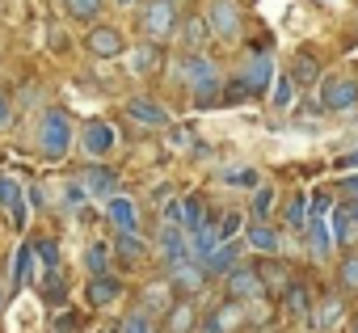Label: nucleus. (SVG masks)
Here are the masks:
<instances>
[{
	"label": "nucleus",
	"mask_w": 358,
	"mask_h": 333,
	"mask_svg": "<svg viewBox=\"0 0 358 333\" xmlns=\"http://www.w3.org/2000/svg\"><path fill=\"white\" fill-rule=\"evenodd\" d=\"M13 118H17L13 97H9V93H0V131H9V127H13Z\"/></svg>",
	"instance_id": "nucleus-47"
},
{
	"label": "nucleus",
	"mask_w": 358,
	"mask_h": 333,
	"mask_svg": "<svg viewBox=\"0 0 358 333\" xmlns=\"http://www.w3.org/2000/svg\"><path fill=\"white\" fill-rule=\"evenodd\" d=\"M257 270H262V291H266V295H282V291L295 283V270L282 262V253H278V257H266Z\"/></svg>",
	"instance_id": "nucleus-23"
},
{
	"label": "nucleus",
	"mask_w": 358,
	"mask_h": 333,
	"mask_svg": "<svg viewBox=\"0 0 358 333\" xmlns=\"http://www.w3.org/2000/svg\"><path fill=\"white\" fill-rule=\"evenodd\" d=\"M26 203H30L34 211H43V207H47V190H43V186H30V190H26Z\"/></svg>",
	"instance_id": "nucleus-48"
},
{
	"label": "nucleus",
	"mask_w": 358,
	"mask_h": 333,
	"mask_svg": "<svg viewBox=\"0 0 358 333\" xmlns=\"http://www.w3.org/2000/svg\"><path fill=\"white\" fill-rule=\"evenodd\" d=\"M127 118L148 127V131H164L173 122V106L152 97V93H135V97H127Z\"/></svg>",
	"instance_id": "nucleus-8"
},
{
	"label": "nucleus",
	"mask_w": 358,
	"mask_h": 333,
	"mask_svg": "<svg viewBox=\"0 0 358 333\" xmlns=\"http://www.w3.org/2000/svg\"><path fill=\"white\" fill-rule=\"evenodd\" d=\"M110 253H114V245H106V241H93V245L85 249V266H89V274H101V270L110 266Z\"/></svg>",
	"instance_id": "nucleus-40"
},
{
	"label": "nucleus",
	"mask_w": 358,
	"mask_h": 333,
	"mask_svg": "<svg viewBox=\"0 0 358 333\" xmlns=\"http://www.w3.org/2000/svg\"><path fill=\"white\" fill-rule=\"evenodd\" d=\"M110 9V0H64V17L76 26H93L101 22V13Z\"/></svg>",
	"instance_id": "nucleus-30"
},
{
	"label": "nucleus",
	"mask_w": 358,
	"mask_h": 333,
	"mask_svg": "<svg viewBox=\"0 0 358 333\" xmlns=\"http://www.w3.org/2000/svg\"><path fill=\"white\" fill-rule=\"evenodd\" d=\"M34 253L43 257V266H47V270H59V245H55L51 236H43V241H34Z\"/></svg>",
	"instance_id": "nucleus-41"
},
{
	"label": "nucleus",
	"mask_w": 358,
	"mask_h": 333,
	"mask_svg": "<svg viewBox=\"0 0 358 333\" xmlns=\"http://www.w3.org/2000/svg\"><path fill=\"white\" fill-rule=\"evenodd\" d=\"M173 299H177V295H173V287H169L164 278L148 283V287H143V291L135 295V304H139V308H143L148 316H156V320H160V316L169 312V304H173Z\"/></svg>",
	"instance_id": "nucleus-25"
},
{
	"label": "nucleus",
	"mask_w": 358,
	"mask_h": 333,
	"mask_svg": "<svg viewBox=\"0 0 358 333\" xmlns=\"http://www.w3.org/2000/svg\"><path fill=\"white\" fill-rule=\"evenodd\" d=\"M34 148H38L43 160H64L76 148V122H72V114L59 110V106H47L34 118Z\"/></svg>",
	"instance_id": "nucleus-2"
},
{
	"label": "nucleus",
	"mask_w": 358,
	"mask_h": 333,
	"mask_svg": "<svg viewBox=\"0 0 358 333\" xmlns=\"http://www.w3.org/2000/svg\"><path fill=\"white\" fill-rule=\"evenodd\" d=\"M76 148L85 152V160H106V156L118 148V135H114V127H110V122L89 118V122L76 131Z\"/></svg>",
	"instance_id": "nucleus-10"
},
{
	"label": "nucleus",
	"mask_w": 358,
	"mask_h": 333,
	"mask_svg": "<svg viewBox=\"0 0 358 333\" xmlns=\"http://www.w3.org/2000/svg\"><path fill=\"white\" fill-rule=\"evenodd\" d=\"M341 169H358V148H354V152H345V156H341Z\"/></svg>",
	"instance_id": "nucleus-50"
},
{
	"label": "nucleus",
	"mask_w": 358,
	"mask_h": 333,
	"mask_svg": "<svg viewBox=\"0 0 358 333\" xmlns=\"http://www.w3.org/2000/svg\"><path fill=\"white\" fill-rule=\"evenodd\" d=\"M245 325H249V304H245V299L224 295V299L203 316L199 333H236V329H245Z\"/></svg>",
	"instance_id": "nucleus-7"
},
{
	"label": "nucleus",
	"mask_w": 358,
	"mask_h": 333,
	"mask_svg": "<svg viewBox=\"0 0 358 333\" xmlns=\"http://www.w3.org/2000/svg\"><path fill=\"white\" fill-rule=\"evenodd\" d=\"M345 207H350V220H354V228H358V199H345Z\"/></svg>",
	"instance_id": "nucleus-51"
},
{
	"label": "nucleus",
	"mask_w": 358,
	"mask_h": 333,
	"mask_svg": "<svg viewBox=\"0 0 358 333\" xmlns=\"http://www.w3.org/2000/svg\"><path fill=\"white\" fill-rule=\"evenodd\" d=\"M245 249H253L257 257H278L282 253V236H278V228H270V220H253L245 228Z\"/></svg>",
	"instance_id": "nucleus-21"
},
{
	"label": "nucleus",
	"mask_w": 358,
	"mask_h": 333,
	"mask_svg": "<svg viewBox=\"0 0 358 333\" xmlns=\"http://www.w3.org/2000/svg\"><path fill=\"white\" fill-rule=\"evenodd\" d=\"M215 228H220V236H224V241H232L236 232H245V211H228Z\"/></svg>",
	"instance_id": "nucleus-44"
},
{
	"label": "nucleus",
	"mask_w": 358,
	"mask_h": 333,
	"mask_svg": "<svg viewBox=\"0 0 358 333\" xmlns=\"http://www.w3.org/2000/svg\"><path fill=\"white\" fill-rule=\"evenodd\" d=\"M85 203H89V190L80 186V178H72V182L64 186V207H72V211H76V207H85Z\"/></svg>",
	"instance_id": "nucleus-43"
},
{
	"label": "nucleus",
	"mask_w": 358,
	"mask_h": 333,
	"mask_svg": "<svg viewBox=\"0 0 358 333\" xmlns=\"http://www.w3.org/2000/svg\"><path fill=\"white\" fill-rule=\"evenodd\" d=\"M274 211H278V190L262 182V186L253 190V203H249V215H253V220H270Z\"/></svg>",
	"instance_id": "nucleus-35"
},
{
	"label": "nucleus",
	"mask_w": 358,
	"mask_h": 333,
	"mask_svg": "<svg viewBox=\"0 0 358 333\" xmlns=\"http://www.w3.org/2000/svg\"><path fill=\"white\" fill-rule=\"evenodd\" d=\"M345 312H350V304H345V291H329V295H320L316 299V308H312V325H316V333H337L341 325H345Z\"/></svg>",
	"instance_id": "nucleus-15"
},
{
	"label": "nucleus",
	"mask_w": 358,
	"mask_h": 333,
	"mask_svg": "<svg viewBox=\"0 0 358 333\" xmlns=\"http://www.w3.org/2000/svg\"><path fill=\"white\" fill-rule=\"evenodd\" d=\"M164 283L173 287V295H199V291L211 283V274H207V266H203V262L182 257V262L164 266Z\"/></svg>",
	"instance_id": "nucleus-9"
},
{
	"label": "nucleus",
	"mask_w": 358,
	"mask_h": 333,
	"mask_svg": "<svg viewBox=\"0 0 358 333\" xmlns=\"http://www.w3.org/2000/svg\"><path fill=\"white\" fill-rule=\"evenodd\" d=\"M173 5H190V0H173Z\"/></svg>",
	"instance_id": "nucleus-54"
},
{
	"label": "nucleus",
	"mask_w": 358,
	"mask_h": 333,
	"mask_svg": "<svg viewBox=\"0 0 358 333\" xmlns=\"http://www.w3.org/2000/svg\"><path fill=\"white\" fill-rule=\"evenodd\" d=\"M350 333H358V312H354V316H350Z\"/></svg>",
	"instance_id": "nucleus-53"
},
{
	"label": "nucleus",
	"mask_w": 358,
	"mask_h": 333,
	"mask_svg": "<svg viewBox=\"0 0 358 333\" xmlns=\"http://www.w3.org/2000/svg\"><path fill=\"white\" fill-rule=\"evenodd\" d=\"M220 182L232 186V190H249V194H253V190L262 186V173L253 169V164H241V169H220Z\"/></svg>",
	"instance_id": "nucleus-34"
},
{
	"label": "nucleus",
	"mask_w": 358,
	"mask_h": 333,
	"mask_svg": "<svg viewBox=\"0 0 358 333\" xmlns=\"http://www.w3.org/2000/svg\"><path fill=\"white\" fill-rule=\"evenodd\" d=\"M160 320H164V333H194V329H199L194 295H177V299L169 304V312H164Z\"/></svg>",
	"instance_id": "nucleus-22"
},
{
	"label": "nucleus",
	"mask_w": 358,
	"mask_h": 333,
	"mask_svg": "<svg viewBox=\"0 0 358 333\" xmlns=\"http://www.w3.org/2000/svg\"><path fill=\"white\" fill-rule=\"evenodd\" d=\"M303 236H308V257H312V262H329V253H333L329 220H312V224L303 228Z\"/></svg>",
	"instance_id": "nucleus-28"
},
{
	"label": "nucleus",
	"mask_w": 358,
	"mask_h": 333,
	"mask_svg": "<svg viewBox=\"0 0 358 333\" xmlns=\"http://www.w3.org/2000/svg\"><path fill=\"white\" fill-rule=\"evenodd\" d=\"M207 22H211V34L220 43H241L245 34V5L241 0H207Z\"/></svg>",
	"instance_id": "nucleus-4"
},
{
	"label": "nucleus",
	"mask_w": 358,
	"mask_h": 333,
	"mask_svg": "<svg viewBox=\"0 0 358 333\" xmlns=\"http://www.w3.org/2000/svg\"><path fill=\"white\" fill-rule=\"evenodd\" d=\"M164 131H169V148H173V152H194V143H199L194 127H177V122H169Z\"/></svg>",
	"instance_id": "nucleus-39"
},
{
	"label": "nucleus",
	"mask_w": 358,
	"mask_h": 333,
	"mask_svg": "<svg viewBox=\"0 0 358 333\" xmlns=\"http://www.w3.org/2000/svg\"><path fill=\"white\" fill-rule=\"evenodd\" d=\"M337 291H345V295H358V249H345L341 253V262H337Z\"/></svg>",
	"instance_id": "nucleus-33"
},
{
	"label": "nucleus",
	"mask_w": 358,
	"mask_h": 333,
	"mask_svg": "<svg viewBox=\"0 0 358 333\" xmlns=\"http://www.w3.org/2000/svg\"><path fill=\"white\" fill-rule=\"evenodd\" d=\"M282 220H287L291 232H303V228L312 224V203H308V194H291L287 207H282Z\"/></svg>",
	"instance_id": "nucleus-32"
},
{
	"label": "nucleus",
	"mask_w": 358,
	"mask_h": 333,
	"mask_svg": "<svg viewBox=\"0 0 358 333\" xmlns=\"http://www.w3.org/2000/svg\"><path fill=\"white\" fill-rule=\"evenodd\" d=\"M164 72L173 85H182L190 93V101L203 110V106H220V89H224V68L211 51H199V55H186L177 51L173 59H164Z\"/></svg>",
	"instance_id": "nucleus-1"
},
{
	"label": "nucleus",
	"mask_w": 358,
	"mask_h": 333,
	"mask_svg": "<svg viewBox=\"0 0 358 333\" xmlns=\"http://www.w3.org/2000/svg\"><path fill=\"white\" fill-rule=\"evenodd\" d=\"M220 241H224V236H220V228H215V224L207 220L203 228H194V232H190V245H186V257H194V262H207V257H211V253L220 249Z\"/></svg>",
	"instance_id": "nucleus-27"
},
{
	"label": "nucleus",
	"mask_w": 358,
	"mask_h": 333,
	"mask_svg": "<svg viewBox=\"0 0 358 333\" xmlns=\"http://www.w3.org/2000/svg\"><path fill=\"white\" fill-rule=\"evenodd\" d=\"M291 97H295L291 76H278V85H274V106H278V110H287V106H291Z\"/></svg>",
	"instance_id": "nucleus-45"
},
{
	"label": "nucleus",
	"mask_w": 358,
	"mask_h": 333,
	"mask_svg": "<svg viewBox=\"0 0 358 333\" xmlns=\"http://www.w3.org/2000/svg\"><path fill=\"white\" fill-rule=\"evenodd\" d=\"M329 232H333V245H341V249H354V245H358V228H354L345 203L329 211Z\"/></svg>",
	"instance_id": "nucleus-29"
},
{
	"label": "nucleus",
	"mask_w": 358,
	"mask_h": 333,
	"mask_svg": "<svg viewBox=\"0 0 358 333\" xmlns=\"http://www.w3.org/2000/svg\"><path fill=\"white\" fill-rule=\"evenodd\" d=\"M80 186L89 190V199L106 203V199H114V194H118L122 178H118V169H110L106 160H89L85 169H80Z\"/></svg>",
	"instance_id": "nucleus-14"
},
{
	"label": "nucleus",
	"mask_w": 358,
	"mask_h": 333,
	"mask_svg": "<svg viewBox=\"0 0 358 333\" xmlns=\"http://www.w3.org/2000/svg\"><path fill=\"white\" fill-rule=\"evenodd\" d=\"M308 203H312V220H324V215L333 211V194H329V190H316Z\"/></svg>",
	"instance_id": "nucleus-46"
},
{
	"label": "nucleus",
	"mask_w": 358,
	"mask_h": 333,
	"mask_svg": "<svg viewBox=\"0 0 358 333\" xmlns=\"http://www.w3.org/2000/svg\"><path fill=\"white\" fill-rule=\"evenodd\" d=\"M278 299H282V312H287L291 320H312L316 299H312V287H308V283H299V278H295V283H291Z\"/></svg>",
	"instance_id": "nucleus-24"
},
{
	"label": "nucleus",
	"mask_w": 358,
	"mask_h": 333,
	"mask_svg": "<svg viewBox=\"0 0 358 333\" xmlns=\"http://www.w3.org/2000/svg\"><path fill=\"white\" fill-rule=\"evenodd\" d=\"M118 333H156V316H148V312L135 304V312H127V316H122Z\"/></svg>",
	"instance_id": "nucleus-38"
},
{
	"label": "nucleus",
	"mask_w": 358,
	"mask_h": 333,
	"mask_svg": "<svg viewBox=\"0 0 358 333\" xmlns=\"http://www.w3.org/2000/svg\"><path fill=\"white\" fill-rule=\"evenodd\" d=\"M85 51L93 59H122L127 55V38L118 26H106V22H93L89 34H85Z\"/></svg>",
	"instance_id": "nucleus-13"
},
{
	"label": "nucleus",
	"mask_w": 358,
	"mask_h": 333,
	"mask_svg": "<svg viewBox=\"0 0 358 333\" xmlns=\"http://www.w3.org/2000/svg\"><path fill=\"white\" fill-rule=\"evenodd\" d=\"M5 304H9V287H5V283H0V308H5Z\"/></svg>",
	"instance_id": "nucleus-52"
},
{
	"label": "nucleus",
	"mask_w": 358,
	"mask_h": 333,
	"mask_svg": "<svg viewBox=\"0 0 358 333\" xmlns=\"http://www.w3.org/2000/svg\"><path fill=\"white\" fill-rule=\"evenodd\" d=\"M320 110L324 114H345L358 106V76L350 72H333V76H320Z\"/></svg>",
	"instance_id": "nucleus-5"
},
{
	"label": "nucleus",
	"mask_w": 358,
	"mask_h": 333,
	"mask_svg": "<svg viewBox=\"0 0 358 333\" xmlns=\"http://www.w3.org/2000/svg\"><path fill=\"white\" fill-rule=\"evenodd\" d=\"M232 262H241V245H232V241H220V249H215V253H211L203 266H207V274H224Z\"/></svg>",
	"instance_id": "nucleus-36"
},
{
	"label": "nucleus",
	"mask_w": 358,
	"mask_h": 333,
	"mask_svg": "<svg viewBox=\"0 0 358 333\" xmlns=\"http://www.w3.org/2000/svg\"><path fill=\"white\" fill-rule=\"evenodd\" d=\"M337 190H341L345 199H358V173H350V178H341V182H337Z\"/></svg>",
	"instance_id": "nucleus-49"
},
{
	"label": "nucleus",
	"mask_w": 358,
	"mask_h": 333,
	"mask_svg": "<svg viewBox=\"0 0 358 333\" xmlns=\"http://www.w3.org/2000/svg\"><path fill=\"white\" fill-rule=\"evenodd\" d=\"M118 232H143V215H139V203L127 199V194H114L106 199V211H101Z\"/></svg>",
	"instance_id": "nucleus-17"
},
{
	"label": "nucleus",
	"mask_w": 358,
	"mask_h": 333,
	"mask_svg": "<svg viewBox=\"0 0 358 333\" xmlns=\"http://www.w3.org/2000/svg\"><path fill=\"white\" fill-rule=\"evenodd\" d=\"M51 333H80V316L72 308H59L55 320H51Z\"/></svg>",
	"instance_id": "nucleus-42"
},
{
	"label": "nucleus",
	"mask_w": 358,
	"mask_h": 333,
	"mask_svg": "<svg viewBox=\"0 0 358 333\" xmlns=\"http://www.w3.org/2000/svg\"><path fill=\"white\" fill-rule=\"evenodd\" d=\"M203 224H207V203H203L199 194L182 199V228H186V232H194V228H203Z\"/></svg>",
	"instance_id": "nucleus-37"
},
{
	"label": "nucleus",
	"mask_w": 358,
	"mask_h": 333,
	"mask_svg": "<svg viewBox=\"0 0 358 333\" xmlns=\"http://www.w3.org/2000/svg\"><path fill=\"white\" fill-rule=\"evenodd\" d=\"M152 245H156V253L164 257V266H173V262H182V257H186V245H190V232H186L182 224H169V220H164Z\"/></svg>",
	"instance_id": "nucleus-18"
},
{
	"label": "nucleus",
	"mask_w": 358,
	"mask_h": 333,
	"mask_svg": "<svg viewBox=\"0 0 358 333\" xmlns=\"http://www.w3.org/2000/svg\"><path fill=\"white\" fill-rule=\"evenodd\" d=\"M0 211H5V220H9L13 232L26 228V194H22V186L9 173H0Z\"/></svg>",
	"instance_id": "nucleus-19"
},
{
	"label": "nucleus",
	"mask_w": 358,
	"mask_h": 333,
	"mask_svg": "<svg viewBox=\"0 0 358 333\" xmlns=\"http://www.w3.org/2000/svg\"><path fill=\"white\" fill-rule=\"evenodd\" d=\"M122 295H127V283H122L118 274H110V270L89 274V283H85V299H89V308H110V304H118Z\"/></svg>",
	"instance_id": "nucleus-16"
},
{
	"label": "nucleus",
	"mask_w": 358,
	"mask_h": 333,
	"mask_svg": "<svg viewBox=\"0 0 358 333\" xmlns=\"http://www.w3.org/2000/svg\"><path fill=\"white\" fill-rule=\"evenodd\" d=\"M287 76H291V85H295V89L316 85V80H320V59H316V51H295V59H291Z\"/></svg>",
	"instance_id": "nucleus-26"
},
{
	"label": "nucleus",
	"mask_w": 358,
	"mask_h": 333,
	"mask_svg": "<svg viewBox=\"0 0 358 333\" xmlns=\"http://www.w3.org/2000/svg\"><path fill=\"white\" fill-rule=\"evenodd\" d=\"M232 76L245 85V93H249V97H262V93H270V80H274V55H270V47H262V51H249Z\"/></svg>",
	"instance_id": "nucleus-6"
},
{
	"label": "nucleus",
	"mask_w": 358,
	"mask_h": 333,
	"mask_svg": "<svg viewBox=\"0 0 358 333\" xmlns=\"http://www.w3.org/2000/svg\"><path fill=\"white\" fill-rule=\"evenodd\" d=\"M177 51H186V55H199V51H211L215 34H211V22L207 13H182V26H177Z\"/></svg>",
	"instance_id": "nucleus-12"
},
{
	"label": "nucleus",
	"mask_w": 358,
	"mask_h": 333,
	"mask_svg": "<svg viewBox=\"0 0 358 333\" xmlns=\"http://www.w3.org/2000/svg\"><path fill=\"white\" fill-rule=\"evenodd\" d=\"M114 253H118V262H122V266L143 262V257H148V241H143V232H118Z\"/></svg>",
	"instance_id": "nucleus-31"
},
{
	"label": "nucleus",
	"mask_w": 358,
	"mask_h": 333,
	"mask_svg": "<svg viewBox=\"0 0 358 333\" xmlns=\"http://www.w3.org/2000/svg\"><path fill=\"white\" fill-rule=\"evenodd\" d=\"M139 34L156 47L173 43L177 38V26H182V5H173V0H143L139 5Z\"/></svg>",
	"instance_id": "nucleus-3"
},
{
	"label": "nucleus",
	"mask_w": 358,
	"mask_h": 333,
	"mask_svg": "<svg viewBox=\"0 0 358 333\" xmlns=\"http://www.w3.org/2000/svg\"><path fill=\"white\" fill-rule=\"evenodd\" d=\"M220 278H224V291H228L232 299H245V304H249V299H262V295H266V291H262V270H257L253 262H232Z\"/></svg>",
	"instance_id": "nucleus-11"
},
{
	"label": "nucleus",
	"mask_w": 358,
	"mask_h": 333,
	"mask_svg": "<svg viewBox=\"0 0 358 333\" xmlns=\"http://www.w3.org/2000/svg\"><path fill=\"white\" fill-rule=\"evenodd\" d=\"M127 68H131V76H156L160 68H164V47H156V43H135V47H127Z\"/></svg>",
	"instance_id": "nucleus-20"
}]
</instances>
